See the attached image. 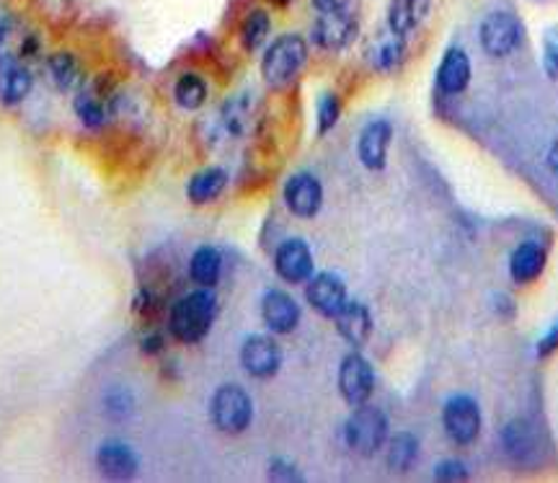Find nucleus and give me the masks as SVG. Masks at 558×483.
I'll return each mask as SVG.
<instances>
[{
  "instance_id": "obj_1",
  "label": "nucleus",
  "mask_w": 558,
  "mask_h": 483,
  "mask_svg": "<svg viewBox=\"0 0 558 483\" xmlns=\"http://www.w3.org/2000/svg\"><path fill=\"white\" fill-rule=\"evenodd\" d=\"M215 315H218V298L212 295V287H199L177 300L168 315V328L181 344H199L210 334Z\"/></svg>"
},
{
  "instance_id": "obj_2",
  "label": "nucleus",
  "mask_w": 558,
  "mask_h": 483,
  "mask_svg": "<svg viewBox=\"0 0 558 483\" xmlns=\"http://www.w3.org/2000/svg\"><path fill=\"white\" fill-rule=\"evenodd\" d=\"M308 63V42L300 35H282L267 47L261 57V76L269 86L282 89L302 70Z\"/></svg>"
},
{
  "instance_id": "obj_3",
  "label": "nucleus",
  "mask_w": 558,
  "mask_h": 483,
  "mask_svg": "<svg viewBox=\"0 0 558 483\" xmlns=\"http://www.w3.org/2000/svg\"><path fill=\"white\" fill-rule=\"evenodd\" d=\"M345 440L352 453L373 458L388 442V416L378 406H354L345 425Z\"/></svg>"
},
{
  "instance_id": "obj_4",
  "label": "nucleus",
  "mask_w": 558,
  "mask_h": 483,
  "mask_svg": "<svg viewBox=\"0 0 558 483\" xmlns=\"http://www.w3.org/2000/svg\"><path fill=\"white\" fill-rule=\"evenodd\" d=\"M210 419L218 432L241 434L254 421V401L246 388L228 382L220 386L210 399Z\"/></svg>"
},
{
  "instance_id": "obj_5",
  "label": "nucleus",
  "mask_w": 558,
  "mask_h": 483,
  "mask_svg": "<svg viewBox=\"0 0 558 483\" xmlns=\"http://www.w3.org/2000/svg\"><path fill=\"white\" fill-rule=\"evenodd\" d=\"M479 37H481V47L486 55L507 57V55H512V52L522 42V24L515 13L494 11L481 22Z\"/></svg>"
},
{
  "instance_id": "obj_6",
  "label": "nucleus",
  "mask_w": 558,
  "mask_h": 483,
  "mask_svg": "<svg viewBox=\"0 0 558 483\" xmlns=\"http://www.w3.org/2000/svg\"><path fill=\"white\" fill-rule=\"evenodd\" d=\"M442 425L455 445H473L481 434V408L470 395H453L442 408Z\"/></svg>"
},
{
  "instance_id": "obj_7",
  "label": "nucleus",
  "mask_w": 558,
  "mask_h": 483,
  "mask_svg": "<svg viewBox=\"0 0 558 483\" xmlns=\"http://www.w3.org/2000/svg\"><path fill=\"white\" fill-rule=\"evenodd\" d=\"M358 35H360L358 18H354L347 9L319 13V18H315L313 31H311L313 44H319L321 50L326 52L347 50V47L358 39Z\"/></svg>"
},
{
  "instance_id": "obj_8",
  "label": "nucleus",
  "mask_w": 558,
  "mask_h": 483,
  "mask_svg": "<svg viewBox=\"0 0 558 483\" xmlns=\"http://www.w3.org/2000/svg\"><path fill=\"white\" fill-rule=\"evenodd\" d=\"M241 367L257 380L274 378L282 367V349L269 334H251L241 344Z\"/></svg>"
},
{
  "instance_id": "obj_9",
  "label": "nucleus",
  "mask_w": 558,
  "mask_h": 483,
  "mask_svg": "<svg viewBox=\"0 0 558 483\" xmlns=\"http://www.w3.org/2000/svg\"><path fill=\"white\" fill-rule=\"evenodd\" d=\"M375 388L373 365L360 352H349L339 365V393L349 406L367 404Z\"/></svg>"
},
{
  "instance_id": "obj_10",
  "label": "nucleus",
  "mask_w": 558,
  "mask_h": 483,
  "mask_svg": "<svg viewBox=\"0 0 558 483\" xmlns=\"http://www.w3.org/2000/svg\"><path fill=\"white\" fill-rule=\"evenodd\" d=\"M313 251L302 238L282 240L274 253V272L287 285H302L313 277Z\"/></svg>"
},
{
  "instance_id": "obj_11",
  "label": "nucleus",
  "mask_w": 558,
  "mask_h": 483,
  "mask_svg": "<svg viewBox=\"0 0 558 483\" xmlns=\"http://www.w3.org/2000/svg\"><path fill=\"white\" fill-rule=\"evenodd\" d=\"M285 205L295 218L311 220L324 207V186L313 173H295L285 184Z\"/></svg>"
},
{
  "instance_id": "obj_12",
  "label": "nucleus",
  "mask_w": 558,
  "mask_h": 483,
  "mask_svg": "<svg viewBox=\"0 0 558 483\" xmlns=\"http://www.w3.org/2000/svg\"><path fill=\"white\" fill-rule=\"evenodd\" d=\"M306 300L319 315L334 318L347 303V285L341 282V277H336L334 272L313 274V277L308 279Z\"/></svg>"
},
{
  "instance_id": "obj_13",
  "label": "nucleus",
  "mask_w": 558,
  "mask_h": 483,
  "mask_svg": "<svg viewBox=\"0 0 558 483\" xmlns=\"http://www.w3.org/2000/svg\"><path fill=\"white\" fill-rule=\"evenodd\" d=\"M393 140V127L386 119H373L362 127L360 140H358V156L360 164L367 171H382L388 164V147Z\"/></svg>"
},
{
  "instance_id": "obj_14",
  "label": "nucleus",
  "mask_w": 558,
  "mask_h": 483,
  "mask_svg": "<svg viewBox=\"0 0 558 483\" xmlns=\"http://www.w3.org/2000/svg\"><path fill=\"white\" fill-rule=\"evenodd\" d=\"M96 468L106 475V479L127 481L138 475L140 458L127 442L109 440L104 442V445H99L96 449Z\"/></svg>"
},
{
  "instance_id": "obj_15",
  "label": "nucleus",
  "mask_w": 558,
  "mask_h": 483,
  "mask_svg": "<svg viewBox=\"0 0 558 483\" xmlns=\"http://www.w3.org/2000/svg\"><path fill=\"white\" fill-rule=\"evenodd\" d=\"M261 318L272 334H293L300 324V305L285 290H269L261 298Z\"/></svg>"
},
{
  "instance_id": "obj_16",
  "label": "nucleus",
  "mask_w": 558,
  "mask_h": 483,
  "mask_svg": "<svg viewBox=\"0 0 558 483\" xmlns=\"http://www.w3.org/2000/svg\"><path fill=\"white\" fill-rule=\"evenodd\" d=\"M34 78L24 60L0 55V104L18 106L31 93Z\"/></svg>"
},
{
  "instance_id": "obj_17",
  "label": "nucleus",
  "mask_w": 558,
  "mask_h": 483,
  "mask_svg": "<svg viewBox=\"0 0 558 483\" xmlns=\"http://www.w3.org/2000/svg\"><path fill=\"white\" fill-rule=\"evenodd\" d=\"M334 324L339 337L354 349L365 347L373 337V315H369L367 305L358 303V300H347L345 308L334 315Z\"/></svg>"
},
{
  "instance_id": "obj_18",
  "label": "nucleus",
  "mask_w": 558,
  "mask_h": 483,
  "mask_svg": "<svg viewBox=\"0 0 558 483\" xmlns=\"http://www.w3.org/2000/svg\"><path fill=\"white\" fill-rule=\"evenodd\" d=\"M437 89H440L445 96H458L468 89L470 83V57L466 50L460 47H450L442 57L440 68H437Z\"/></svg>"
},
{
  "instance_id": "obj_19",
  "label": "nucleus",
  "mask_w": 558,
  "mask_h": 483,
  "mask_svg": "<svg viewBox=\"0 0 558 483\" xmlns=\"http://www.w3.org/2000/svg\"><path fill=\"white\" fill-rule=\"evenodd\" d=\"M548 253L537 240H525L512 251L509 257V277L517 285H533L535 279H541V274L546 272Z\"/></svg>"
},
{
  "instance_id": "obj_20",
  "label": "nucleus",
  "mask_w": 558,
  "mask_h": 483,
  "mask_svg": "<svg viewBox=\"0 0 558 483\" xmlns=\"http://www.w3.org/2000/svg\"><path fill=\"white\" fill-rule=\"evenodd\" d=\"M429 9H432V0H391V5H388V29L399 37H408L414 29H419Z\"/></svg>"
},
{
  "instance_id": "obj_21",
  "label": "nucleus",
  "mask_w": 558,
  "mask_h": 483,
  "mask_svg": "<svg viewBox=\"0 0 558 483\" xmlns=\"http://www.w3.org/2000/svg\"><path fill=\"white\" fill-rule=\"evenodd\" d=\"M403 55H406V47H403V37L395 35V31L388 29L386 35H378L373 42L367 44L365 57L367 63L373 65L375 70L391 73L403 63Z\"/></svg>"
},
{
  "instance_id": "obj_22",
  "label": "nucleus",
  "mask_w": 558,
  "mask_h": 483,
  "mask_svg": "<svg viewBox=\"0 0 558 483\" xmlns=\"http://www.w3.org/2000/svg\"><path fill=\"white\" fill-rule=\"evenodd\" d=\"M225 186L228 171L218 169V166H210V169H202L199 173H194L190 186H186V197H190L192 205H210L225 192Z\"/></svg>"
},
{
  "instance_id": "obj_23",
  "label": "nucleus",
  "mask_w": 558,
  "mask_h": 483,
  "mask_svg": "<svg viewBox=\"0 0 558 483\" xmlns=\"http://www.w3.org/2000/svg\"><path fill=\"white\" fill-rule=\"evenodd\" d=\"M220 272H223V257H220L218 248L202 246L192 253L190 277L194 285L215 287L220 282Z\"/></svg>"
},
{
  "instance_id": "obj_24",
  "label": "nucleus",
  "mask_w": 558,
  "mask_h": 483,
  "mask_svg": "<svg viewBox=\"0 0 558 483\" xmlns=\"http://www.w3.org/2000/svg\"><path fill=\"white\" fill-rule=\"evenodd\" d=\"M386 462L393 473L412 471V466L419 458V440L412 432H395L386 442Z\"/></svg>"
},
{
  "instance_id": "obj_25",
  "label": "nucleus",
  "mask_w": 558,
  "mask_h": 483,
  "mask_svg": "<svg viewBox=\"0 0 558 483\" xmlns=\"http://www.w3.org/2000/svg\"><path fill=\"white\" fill-rule=\"evenodd\" d=\"M173 99L181 109L197 112L207 102V83L205 78L197 76V73H184L179 76L177 83H173Z\"/></svg>"
},
{
  "instance_id": "obj_26",
  "label": "nucleus",
  "mask_w": 558,
  "mask_h": 483,
  "mask_svg": "<svg viewBox=\"0 0 558 483\" xmlns=\"http://www.w3.org/2000/svg\"><path fill=\"white\" fill-rule=\"evenodd\" d=\"M47 76H50L52 86L57 91H70L80 83V68L78 60L70 55V52H55L50 60H47Z\"/></svg>"
},
{
  "instance_id": "obj_27",
  "label": "nucleus",
  "mask_w": 558,
  "mask_h": 483,
  "mask_svg": "<svg viewBox=\"0 0 558 483\" xmlns=\"http://www.w3.org/2000/svg\"><path fill=\"white\" fill-rule=\"evenodd\" d=\"M73 112H76V117L80 119V122H83L86 127H91V130H99V127L106 122L104 99H101L99 93L91 89V86H83V89L78 91V96L73 99Z\"/></svg>"
},
{
  "instance_id": "obj_28",
  "label": "nucleus",
  "mask_w": 558,
  "mask_h": 483,
  "mask_svg": "<svg viewBox=\"0 0 558 483\" xmlns=\"http://www.w3.org/2000/svg\"><path fill=\"white\" fill-rule=\"evenodd\" d=\"M269 31H272V18H269L267 11H251L241 24V42L248 52H257L261 44L267 42Z\"/></svg>"
},
{
  "instance_id": "obj_29",
  "label": "nucleus",
  "mask_w": 558,
  "mask_h": 483,
  "mask_svg": "<svg viewBox=\"0 0 558 483\" xmlns=\"http://www.w3.org/2000/svg\"><path fill=\"white\" fill-rule=\"evenodd\" d=\"M101 406H104L106 419L125 421L134 414V395L125 386H109L101 395Z\"/></svg>"
},
{
  "instance_id": "obj_30",
  "label": "nucleus",
  "mask_w": 558,
  "mask_h": 483,
  "mask_svg": "<svg viewBox=\"0 0 558 483\" xmlns=\"http://www.w3.org/2000/svg\"><path fill=\"white\" fill-rule=\"evenodd\" d=\"M248 117H251V112H248V102L244 96H235L223 106V125L235 138H241L246 132Z\"/></svg>"
},
{
  "instance_id": "obj_31",
  "label": "nucleus",
  "mask_w": 558,
  "mask_h": 483,
  "mask_svg": "<svg viewBox=\"0 0 558 483\" xmlns=\"http://www.w3.org/2000/svg\"><path fill=\"white\" fill-rule=\"evenodd\" d=\"M341 117V102L336 93H324L319 99V135L332 132Z\"/></svg>"
},
{
  "instance_id": "obj_32",
  "label": "nucleus",
  "mask_w": 558,
  "mask_h": 483,
  "mask_svg": "<svg viewBox=\"0 0 558 483\" xmlns=\"http://www.w3.org/2000/svg\"><path fill=\"white\" fill-rule=\"evenodd\" d=\"M543 63L550 76L558 78V24L543 31Z\"/></svg>"
},
{
  "instance_id": "obj_33",
  "label": "nucleus",
  "mask_w": 558,
  "mask_h": 483,
  "mask_svg": "<svg viewBox=\"0 0 558 483\" xmlns=\"http://www.w3.org/2000/svg\"><path fill=\"white\" fill-rule=\"evenodd\" d=\"M269 479L272 481H300V473L290 460L274 458L272 462H269Z\"/></svg>"
},
{
  "instance_id": "obj_34",
  "label": "nucleus",
  "mask_w": 558,
  "mask_h": 483,
  "mask_svg": "<svg viewBox=\"0 0 558 483\" xmlns=\"http://www.w3.org/2000/svg\"><path fill=\"white\" fill-rule=\"evenodd\" d=\"M466 475H468V471L460 460H445L434 468L437 481H463Z\"/></svg>"
},
{
  "instance_id": "obj_35",
  "label": "nucleus",
  "mask_w": 558,
  "mask_h": 483,
  "mask_svg": "<svg viewBox=\"0 0 558 483\" xmlns=\"http://www.w3.org/2000/svg\"><path fill=\"white\" fill-rule=\"evenodd\" d=\"M558 352V321L537 341V357H550Z\"/></svg>"
},
{
  "instance_id": "obj_36",
  "label": "nucleus",
  "mask_w": 558,
  "mask_h": 483,
  "mask_svg": "<svg viewBox=\"0 0 558 483\" xmlns=\"http://www.w3.org/2000/svg\"><path fill=\"white\" fill-rule=\"evenodd\" d=\"M352 0H313V9L319 13H328V11H345L349 9Z\"/></svg>"
},
{
  "instance_id": "obj_37",
  "label": "nucleus",
  "mask_w": 558,
  "mask_h": 483,
  "mask_svg": "<svg viewBox=\"0 0 558 483\" xmlns=\"http://www.w3.org/2000/svg\"><path fill=\"white\" fill-rule=\"evenodd\" d=\"M160 347H164V339H160V334H153L151 339H145V352L147 354L160 352Z\"/></svg>"
}]
</instances>
